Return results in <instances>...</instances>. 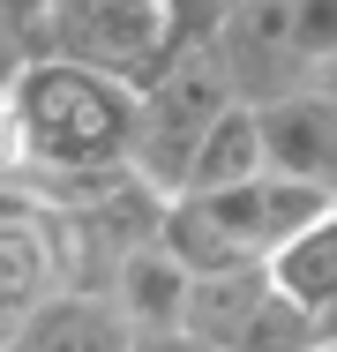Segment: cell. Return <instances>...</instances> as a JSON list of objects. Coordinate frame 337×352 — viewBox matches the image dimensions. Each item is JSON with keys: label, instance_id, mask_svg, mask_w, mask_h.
Masks as SVG:
<instances>
[{"label": "cell", "instance_id": "6da1fadb", "mask_svg": "<svg viewBox=\"0 0 337 352\" xmlns=\"http://www.w3.org/2000/svg\"><path fill=\"white\" fill-rule=\"evenodd\" d=\"M8 105H15L23 165H38V173H105V165H128L135 90L113 82V75L38 53V60L15 68Z\"/></svg>", "mask_w": 337, "mask_h": 352}, {"label": "cell", "instance_id": "7a4b0ae2", "mask_svg": "<svg viewBox=\"0 0 337 352\" xmlns=\"http://www.w3.org/2000/svg\"><path fill=\"white\" fill-rule=\"evenodd\" d=\"M217 0H45L38 15V53L98 68L128 90H150L180 45L210 30Z\"/></svg>", "mask_w": 337, "mask_h": 352}, {"label": "cell", "instance_id": "3957f363", "mask_svg": "<svg viewBox=\"0 0 337 352\" xmlns=\"http://www.w3.org/2000/svg\"><path fill=\"white\" fill-rule=\"evenodd\" d=\"M225 105H232V90H225V75H217V60H210V45H202V38H195V45H180L150 90H135L128 173L173 203L180 180H188V157H195L202 128H210Z\"/></svg>", "mask_w": 337, "mask_h": 352}, {"label": "cell", "instance_id": "277c9868", "mask_svg": "<svg viewBox=\"0 0 337 352\" xmlns=\"http://www.w3.org/2000/svg\"><path fill=\"white\" fill-rule=\"evenodd\" d=\"M202 45L225 75L232 105H248V113L285 90H330V75H307L292 60V8L285 0H217Z\"/></svg>", "mask_w": 337, "mask_h": 352}, {"label": "cell", "instance_id": "5b68a950", "mask_svg": "<svg viewBox=\"0 0 337 352\" xmlns=\"http://www.w3.org/2000/svg\"><path fill=\"white\" fill-rule=\"evenodd\" d=\"M255 150H263V173H277V180L330 188V173H337V98L330 90H285V98L255 105Z\"/></svg>", "mask_w": 337, "mask_h": 352}, {"label": "cell", "instance_id": "8992f818", "mask_svg": "<svg viewBox=\"0 0 337 352\" xmlns=\"http://www.w3.org/2000/svg\"><path fill=\"white\" fill-rule=\"evenodd\" d=\"M128 322L105 307V300H90V292H53V300H38L23 322H8V345L0 352H128Z\"/></svg>", "mask_w": 337, "mask_h": 352}, {"label": "cell", "instance_id": "52a82bcc", "mask_svg": "<svg viewBox=\"0 0 337 352\" xmlns=\"http://www.w3.org/2000/svg\"><path fill=\"white\" fill-rule=\"evenodd\" d=\"M180 300H188V270L150 240V248H135L113 263V278H105V307L128 322L135 338L142 330H180Z\"/></svg>", "mask_w": 337, "mask_h": 352}, {"label": "cell", "instance_id": "ba28073f", "mask_svg": "<svg viewBox=\"0 0 337 352\" xmlns=\"http://www.w3.org/2000/svg\"><path fill=\"white\" fill-rule=\"evenodd\" d=\"M263 278H270V292L292 300L300 315L330 322V307H337V225H307V232H292L285 248H270Z\"/></svg>", "mask_w": 337, "mask_h": 352}, {"label": "cell", "instance_id": "9c48e42d", "mask_svg": "<svg viewBox=\"0 0 337 352\" xmlns=\"http://www.w3.org/2000/svg\"><path fill=\"white\" fill-rule=\"evenodd\" d=\"M270 292L263 263H240V270H217V278H188L180 300V338H195L202 352H225L240 338V322L255 315V300Z\"/></svg>", "mask_w": 337, "mask_h": 352}, {"label": "cell", "instance_id": "30bf717a", "mask_svg": "<svg viewBox=\"0 0 337 352\" xmlns=\"http://www.w3.org/2000/svg\"><path fill=\"white\" fill-rule=\"evenodd\" d=\"M75 217H83V225L98 232V248L120 263V255H135V248H150V240H157L165 195H157V188H142L128 165H120V173H113V180L90 195V203H75Z\"/></svg>", "mask_w": 337, "mask_h": 352}, {"label": "cell", "instance_id": "8fae6325", "mask_svg": "<svg viewBox=\"0 0 337 352\" xmlns=\"http://www.w3.org/2000/svg\"><path fill=\"white\" fill-rule=\"evenodd\" d=\"M263 173V150H255V113L248 105H225L210 128H202L195 157H188V180L180 195H217V188H240Z\"/></svg>", "mask_w": 337, "mask_h": 352}, {"label": "cell", "instance_id": "7c38bea8", "mask_svg": "<svg viewBox=\"0 0 337 352\" xmlns=\"http://www.w3.org/2000/svg\"><path fill=\"white\" fill-rule=\"evenodd\" d=\"M157 248L188 270V278H217V270H240V263H255V255H240L210 217H202L195 195H173L165 203V217H157Z\"/></svg>", "mask_w": 337, "mask_h": 352}, {"label": "cell", "instance_id": "4fadbf2b", "mask_svg": "<svg viewBox=\"0 0 337 352\" xmlns=\"http://www.w3.org/2000/svg\"><path fill=\"white\" fill-rule=\"evenodd\" d=\"M307 225H337V188L263 173V180H255V232H263V255L285 248L292 232H307Z\"/></svg>", "mask_w": 337, "mask_h": 352}, {"label": "cell", "instance_id": "5bb4252c", "mask_svg": "<svg viewBox=\"0 0 337 352\" xmlns=\"http://www.w3.org/2000/svg\"><path fill=\"white\" fill-rule=\"evenodd\" d=\"M38 300H53L38 225H0V330H8V322H23Z\"/></svg>", "mask_w": 337, "mask_h": 352}, {"label": "cell", "instance_id": "9a60e30c", "mask_svg": "<svg viewBox=\"0 0 337 352\" xmlns=\"http://www.w3.org/2000/svg\"><path fill=\"white\" fill-rule=\"evenodd\" d=\"M323 345H330V322H315V315H300L292 300L263 292L255 315L240 322V338H232L225 352H323Z\"/></svg>", "mask_w": 337, "mask_h": 352}, {"label": "cell", "instance_id": "2e32d148", "mask_svg": "<svg viewBox=\"0 0 337 352\" xmlns=\"http://www.w3.org/2000/svg\"><path fill=\"white\" fill-rule=\"evenodd\" d=\"M292 8V60L307 75H330L337 53V0H285Z\"/></svg>", "mask_w": 337, "mask_h": 352}, {"label": "cell", "instance_id": "e0dca14e", "mask_svg": "<svg viewBox=\"0 0 337 352\" xmlns=\"http://www.w3.org/2000/svg\"><path fill=\"white\" fill-rule=\"evenodd\" d=\"M23 60H30V45H23V30H15V23L0 15V90L15 82V68H23Z\"/></svg>", "mask_w": 337, "mask_h": 352}, {"label": "cell", "instance_id": "ac0fdd59", "mask_svg": "<svg viewBox=\"0 0 337 352\" xmlns=\"http://www.w3.org/2000/svg\"><path fill=\"white\" fill-rule=\"evenodd\" d=\"M15 165H23V135H15V105L0 90V173H15Z\"/></svg>", "mask_w": 337, "mask_h": 352}, {"label": "cell", "instance_id": "d6986e66", "mask_svg": "<svg viewBox=\"0 0 337 352\" xmlns=\"http://www.w3.org/2000/svg\"><path fill=\"white\" fill-rule=\"evenodd\" d=\"M128 352H202V345L180 330H142V338H128Z\"/></svg>", "mask_w": 337, "mask_h": 352}, {"label": "cell", "instance_id": "ffe728a7", "mask_svg": "<svg viewBox=\"0 0 337 352\" xmlns=\"http://www.w3.org/2000/svg\"><path fill=\"white\" fill-rule=\"evenodd\" d=\"M0 345H8V330H0Z\"/></svg>", "mask_w": 337, "mask_h": 352}, {"label": "cell", "instance_id": "44dd1931", "mask_svg": "<svg viewBox=\"0 0 337 352\" xmlns=\"http://www.w3.org/2000/svg\"><path fill=\"white\" fill-rule=\"evenodd\" d=\"M323 352H330V345H323Z\"/></svg>", "mask_w": 337, "mask_h": 352}]
</instances>
